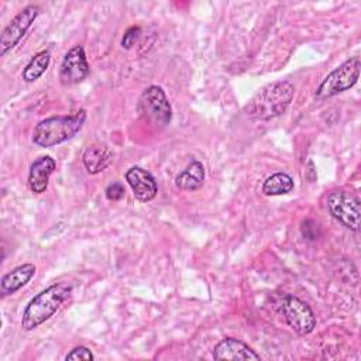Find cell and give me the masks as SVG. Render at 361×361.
Masks as SVG:
<instances>
[{"instance_id":"6da1fadb","label":"cell","mask_w":361,"mask_h":361,"mask_svg":"<svg viewBox=\"0 0 361 361\" xmlns=\"http://www.w3.org/2000/svg\"><path fill=\"white\" fill-rule=\"evenodd\" d=\"M72 292L69 282H56L39 293H37L25 306L20 326L25 331H31L51 319L61 305L68 299Z\"/></svg>"},{"instance_id":"7a4b0ae2","label":"cell","mask_w":361,"mask_h":361,"mask_svg":"<svg viewBox=\"0 0 361 361\" xmlns=\"http://www.w3.org/2000/svg\"><path fill=\"white\" fill-rule=\"evenodd\" d=\"M295 96L289 80H276L264 86L245 106L244 111L255 120H271L286 111Z\"/></svg>"},{"instance_id":"3957f363","label":"cell","mask_w":361,"mask_h":361,"mask_svg":"<svg viewBox=\"0 0 361 361\" xmlns=\"http://www.w3.org/2000/svg\"><path fill=\"white\" fill-rule=\"evenodd\" d=\"M86 121V111L79 110L71 116H52L41 120L32 130V142L51 148L75 137Z\"/></svg>"},{"instance_id":"277c9868","label":"cell","mask_w":361,"mask_h":361,"mask_svg":"<svg viewBox=\"0 0 361 361\" xmlns=\"http://www.w3.org/2000/svg\"><path fill=\"white\" fill-rule=\"evenodd\" d=\"M360 68H361L360 56H353L345 62H343L340 66L333 69L322 80V83L316 90V97L327 99L351 89L358 80Z\"/></svg>"},{"instance_id":"5b68a950","label":"cell","mask_w":361,"mask_h":361,"mask_svg":"<svg viewBox=\"0 0 361 361\" xmlns=\"http://www.w3.org/2000/svg\"><path fill=\"white\" fill-rule=\"evenodd\" d=\"M140 116L157 127H166L172 120V107L162 87L148 86L137 103Z\"/></svg>"},{"instance_id":"8992f818","label":"cell","mask_w":361,"mask_h":361,"mask_svg":"<svg viewBox=\"0 0 361 361\" xmlns=\"http://www.w3.org/2000/svg\"><path fill=\"white\" fill-rule=\"evenodd\" d=\"M326 206L329 213L343 226L353 231H358L361 206L360 199L355 195L343 189H334L326 196Z\"/></svg>"},{"instance_id":"52a82bcc","label":"cell","mask_w":361,"mask_h":361,"mask_svg":"<svg viewBox=\"0 0 361 361\" xmlns=\"http://www.w3.org/2000/svg\"><path fill=\"white\" fill-rule=\"evenodd\" d=\"M279 307L289 327L293 329L298 334L305 336L314 330L316 316L309 305L302 299L293 295H285L282 296Z\"/></svg>"},{"instance_id":"ba28073f","label":"cell","mask_w":361,"mask_h":361,"mask_svg":"<svg viewBox=\"0 0 361 361\" xmlns=\"http://www.w3.org/2000/svg\"><path fill=\"white\" fill-rule=\"evenodd\" d=\"M39 14V8L35 4H28L20 10L11 21L3 28L0 35V55L4 56L10 52L27 34L28 28L32 25L35 18Z\"/></svg>"},{"instance_id":"9c48e42d","label":"cell","mask_w":361,"mask_h":361,"mask_svg":"<svg viewBox=\"0 0 361 361\" xmlns=\"http://www.w3.org/2000/svg\"><path fill=\"white\" fill-rule=\"evenodd\" d=\"M90 73V66L86 58L83 45H73L65 54L59 65V82L63 86H72L83 82Z\"/></svg>"},{"instance_id":"30bf717a","label":"cell","mask_w":361,"mask_h":361,"mask_svg":"<svg viewBox=\"0 0 361 361\" xmlns=\"http://www.w3.org/2000/svg\"><path fill=\"white\" fill-rule=\"evenodd\" d=\"M214 360H231V361H259L261 357L248 344L241 340L226 337L219 341L213 348Z\"/></svg>"},{"instance_id":"8fae6325","label":"cell","mask_w":361,"mask_h":361,"mask_svg":"<svg viewBox=\"0 0 361 361\" xmlns=\"http://www.w3.org/2000/svg\"><path fill=\"white\" fill-rule=\"evenodd\" d=\"M126 180L133 189V193L140 202H149L158 193V185L155 178L140 166H131L126 172Z\"/></svg>"},{"instance_id":"7c38bea8","label":"cell","mask_w":361,"mask_h":361,"mask_svg":"<svg viewBox=\"0 0 361 361\" xmlns=\"http://www.w3.org/2000/svg\"><path fill=\"white\" fill-rule=\"evenodd\" d=\"M56 169V162L49 155H42L37 158L28 171V186L32 193L41 195L48 189L49 178Z\"/></svg>"},{"instance_id":"4fadbf2b","label":"cell","mask_w":361,"mask_h":361,"mask_svg":"<svg viewBox=\"0 0 361 361\" xmlns=\"http://www.w3.org/2000/svg\"><path fill=\"white\" fill-rule=\"evenodd\" d=\"M113 157L114 152L110 147L102 142H96L85 149L82 155V162L90 175H96L103 172L111 164Z\"/></svg>"},{"instance_id":"5bb4252c","label":"cell","mask_w":361,"mask_h":361,"mask_svg":"<svg viewBox=\"0 0 361 361\" xmlns=\"http://www.w3.org/2000/svg\"><path fill=\"white\" fill-rule=\"evenodd\" d=\"M35 271L37 268L34 264H23L13 268L7 274H4L0 281L1 292L4 295L16 293L31 281V278L35 275Z\"/></svg>"},{"instance_id":"9a60e30c","label":"cell","mask_w":361,"mask_h":361,"mask_svg":"<svg viewBox=\"0 0 361 361\" xmlns=\"http://www.w3.org/2000/svg\"><path fill=\"white\" fill-rule=\"evenodd\" d=\"M204 183V166L200 161H192L183 171H180L175 178V186L180 190L193 192L203 186Z\"/></svg>"},{"instance_id":"2e32d148","label":"cell","mask_w":361,"mask_h":361,"mask_svg":"<svg viewBox=\"0 0 361 361\" xmlns=\"http://www.w3.org/2000/svg\"><path fill=\"white\" fill-rule=\"evenodd\" d=\"M293 188H295L293 179L288 173L276 172L264 180L261 192L265 196H281V195L290 193Z\"/></svg>"},{"instance_id":"e0dca14e","label":"cell","mask_w":361,"mask_h":361,"mask_svg":"<svg viewBox=\"0 0 361 361\" xmlns=\"http://www.w3.org/2000/svg\"><path fill=\"white\" fill-rule=\"evenodd\" d=\"M51 62V55L48 51H39L37 52L30 62L25 65V68L23 69V79L25 82H35L37 79H39L42 76V73L48 69Z\"/></svg>"},{"instance_id":"ac0fdd59","label":"cell","mask_w":361,"mask_h":361,"mask_svg":"<svg viewBox=\"0 0 361 361\" xmlns=\"http://www.w3.org/2000/svg\"><path fill=\"white\" fill-rule=\"evenodd\" d=\"M94 358V355L92 354V351L87 348V347H85V345H79V347H75L73 350H71L68 354H66V357H65V360L66 361H92Z\"/></svg>"},{"instance_id":"d6986e66","label":"cell","mask_w":361,"mask_h":361,"mask_svg":"<svg viewBox=\"0 0 361 361\" xmlns=\"http://www.w3.org/2000/svg\"><path fill=\"white\" fill-rule=\"evenodd\" d=\"M140 35H141V28L138 25H133V27L127 28L123 38H121V47L124 49L133 48L135 45V42L138 41Z\"/></svg>"},{"instance_id":"ffe728a7","label":"cell","mask_w":361,"mask_h":361,"mask_svg":"<svg viewBox=\"0 0 361 361\" xmlns=\"http://www.w3.org/2000/svg\"><path fill=\"white\" fill-rule=\"evenodd\" d=\"M106 197L109 199V200H113V202H116V200H120V199H123L124 197V195H126V189H124V186L120 183V182H113V183H110L107 188H106Z\"/></svg>"}]
</instances>
